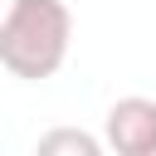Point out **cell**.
Listing matches in <instances>:
<instances>
[{"label":"cell","instance_id":"obj_1","mask_svg":"<svg viewBox=\"0 0 156 156\" xmlns=\"http://www.w3.org/2000/svg\"><path fill=\"white\" fill-rule=\"evenodd\" d=\"M73 44V15L63 0H10L0 20V63L24 78L44 83L63 68Z\"/></svg>","mask_w":156,"mask_h":156},{"label":"cell","instance_id":"obj_2","mask_svg":"<svg viewBox=\"0 0 156 156\" xmlns=\"http://www.w3.org/2000/svg\"><path fill=\"white\" fill-rule=\"evenodd\" d=\"M102 141L117 156H156V98H117L107 107Z\"/></svg>","mask_w":156,"mask_h":156},{"label":"cell","instance_id":"obj_3","mask_svg":"<svg viewBox=\"0 0 156 156\" xmlns=\"http://www.w3.org/2000/svg\"><path fill=\"white\" fill-rule=\"evenodd\" d=\"M39 151H44V156H54V151H73V156H98V151H102V141H98V136H88V132L58 127V132L39 136Z\"/></svg>","mask_w":156,"mask_h":156}]
</instances>
